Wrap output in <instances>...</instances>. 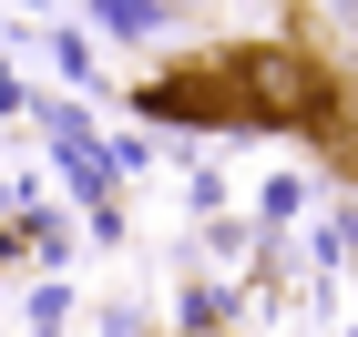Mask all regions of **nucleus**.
Listing matches in <instances>:
<instances>
[{
    "instance_id": "obj_1",
    "label": "nucleus",
    "mask_w": 358,
    "mask_h": 337,
    "mask_svg": "<svg viewBox=\"0 0 358 337\" xmlns=\"http://www.w3.org/2000/svg\"><path fill=\"white\" fill-rule=\"evenodd\" d=\"M103 10V31H123V41H143V31L164 21V0H92Z\"/></svg>"
}]
</instances>
